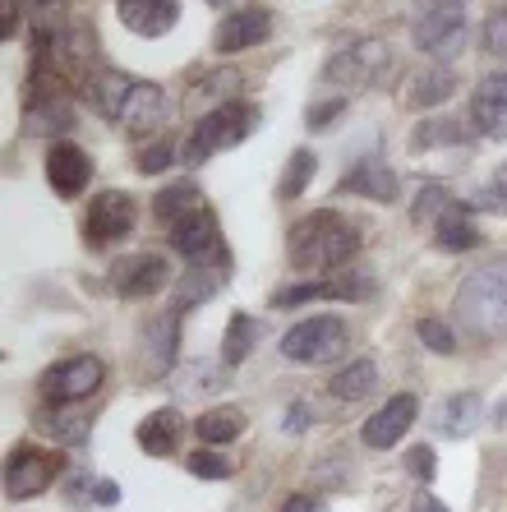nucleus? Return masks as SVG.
<instances>
[{
  "instance_id": "obj_43",
  "label": "nucleus",
  "mask_w": 507,
  "mask_h": 512,
  "mask_svg": "<svg viewBox=\"0 0 507 512\" xmlns=\"http://www.w3.org/2000/svg\"><path fill=\"white\" fill-rule=\"evenodd\" d=\"M19 37V0H0V42Z\"/></svg>"
},
{
  "instance_id": "obj_5",
  "label": "nucleus",
  "mask_w": 507,
  "mask_h": 512,
  "mask_svg": "<svg viewBox=\"0 0 507 512\" xmlns=\"http://www.w3.org/2000/svg\"><path fill=\"white\" fill-rule=\"evenodd\" d=\"M346 346H351V328L337 314H314L282 333V356L295 365H332L346 356Z\"/></svg>"
},
{
  "instance_id": "obj_49",
  "label": "nucleus",
  "mask_w": 507,
  "mask_h": 512,
  "mask_svg": "<svg viewBox=\"0 0 507 512\" xmlns=\"http://www.w3.org/2000/svg\"><path fill=\"white\" fill-rule=\"evenodd\" d=\"M494 185H498V190H503V194H507V162H503V167H498V171H494Z\"/></svg>"
},
{
  "instance_id": "obj_14",
  "label": "nucleus",
  "mask_w": 507,
  "mask_h": 512,
  "mask_svg": "<svg viewBox=\"0 0 507 512\" xmlns=\"http://www.w3.org/2000/svg\"><path fill=\"white\" fill-rule=\"evenodd\" d=\"M268 37H272V14L263 10V5H240V10H231L222 24H217L213 51L217 56H236V51L263 47Z\"/></svg>"
},
{
  "instance_id": "obj_31",
  "label": "nucleus",
  "mask_w": 507,
  "mask_h": 512,
  "mask_svg": "<svg viewBox=\"0 0 507 512\" xmlns=\"http://www.w3.org/2000/svg\"><path fill=\"white\" fill-rule=\"evenodd\" d=\"M328 388H332V397H342V402H365V397L378 388V365H374V356L346 360L342 370L332 374Z\"/></svg>"
},
{
  "instance_id": "obj_1",
  "label": "nucleus",
  "mask_w": 507,
  "mask_h": 512,
  "mask_svg": "<svg viewBox=\"0 0 507 512\" xmlns=\"http://www.w3.org/2000/svg\"><path fill=\"white\" fill-rule=\"evenodd\" d=\"M360 245H365L360 227H355L351 217L332 213V208L300 217L286 231V259H291L295 273H305V277H319V273L332 277V273H342V268H351Z\"/></svg>"
},
{
  "instance_id": "obj_9",
  "label": "nucleus",
  "mask_w": 507,
  "mask_h": 512,
  "mask_svg": "<svg viewBox=\"0 0 507 512\" xmlns=\"http://www.w3.org/2000/svg\"><path fill=\"white\" fill-rule=\"evenodd\" d=\"M415 47L434 60H452L466 51V37H471V19H466V5H434L411 24Z\"/></svg>"
},
{
  "instance_id": "obj_10",
  "label": "nucleus",
  "mask_w": 507,
  "mask_h": 512,
  "mask_svg": "<svg viewBox=\"0 0 507 512\" xmlns=\"http://www.w3.org/2000/svg\"><path fill=\"white\" fill-rule=\"evenodd\" d=\"M102 383H107V360L70 356L37 379V393H42V402H83V397H93Z\"/></svg>"
},
{
  "instance_id": "obj_45",
  "label": "nucleus",
  "mask_w": 507,
  "mask_h": 512,
  "mask_svg": "<svg viewBox=\"0 0 507 512\" xmlns=\"http://www.w3.org/2000/svg\"><path fill=\"white\" fill-rule=\"evenodd\" d=\"M282 512H328V503H323L319 494H291V499L282 503Z\"/></svg>"
},
{
  "instance_id": "obj_44",
  "label": "nucleus",
  "mask_w": 507,
  "mask_h": 512,
  "mask_svg": "<svg viewBox=\"0 0 507 512\" xmlns=\"http://www.w3.org/2000/svg\"><path fill=\"white\" fill-rule=\"evenodd\" d=\"M93 503H97V508H116V503H120V485H116V480L97 476V485H93Z\"/></svg>"
},
{
  "instance_id": "obj_12",
  "label": "nucleus",
  "mask_w": 507,
  "mask_h": 512,
  "mask_svg": "<svg viewBox=\"0 0 507 512\" xmlns=\"http://www.w3.org/2000/svg\"><path fill=\"white\" fill-rule=\"evenodd\" d=\"M111 291L120 300H143V296H157L166 282H171V263L153 250H139V254H120L111 263Z\"/></svg>"
},
{
  "instance_id": "obj_32",
  "label": "nucleus",
  "mask_w": 507,
  "mask_h": 512,
  "mask_svg": "<svg viewBox=\"0 0 507 512\" xmlns=\"http://www.w3.org/2000/svg\"><path fill=\"white\" fill-rule=\"evenodd\" d=\"M254 346H259V319L236 310L226 319V333H222V365H245Z\"/></svg>"
},
{
  "instance_id": "obj_40",
  "label": "nucleus",
  "mask_w": 507,
  "mask_h": 512,
  "mask_svg": "<svg viewBox=\"0 0 507 512\" xmlns=\"http://www.w3.org/2000/svg\"><path fill=\"white\" fill-rule=\"evenodd\" d=\"M342 111H346V97H328V102H314V107L305 111V125L314 134L319 130H332L337 120H342Z\"/></svg>"
},
{
  "instance_id": "obj_27",
  "label": "nucleus",
  "mask_w": 507,
  "mask_h": 512,
  "mask_svg": "<svg viewBox=\"0 0 507 512\" xmlns=\"http://www.w3.org/2000/svg\"><path fill=\"white\" fill-rule=\"evenodd\" d=\"M480 240H484L480 227L471 222V208H466L461 199L434 222V245H438V250H448V254H466V250H475Z\"/></svg>"
},
{
  "instance_id": "obj_20",
  "label": "nucleus",
  "mask_w": 507,
  "mask_h": 512,
  "mask_svg": "<svg viewBox=\"0 0 507 512\" xmlns=\"http://www.w3.org/2000/svg\"><path fill=\"white\" fill-rule=\"evenodd\" d=\"M471 120L484 139H507V70L480 79V88L471 93Z\"/></svg>"
},
{
  "instance_id": "obj_26",
  "label": "nucleus",
  "mask_w": 507,
  "mask_h": 512,
  "mask_svg": "<svg viewBox=\"0 0 507 512\" xmlns=\"http://www.w3.org/2000/svg\"><path fill=\"white\" fill-rule=\"evenodd\" d=\"M203 208H208V203H203V190L194 185V180H171V185H162L157 199H153V213L166 231L176 227V222H185V217L203 213Z\"/></svg>"
},
{
  "instance_id": "obj_21",
  "label": "nucleus",
  "mask_w": 507,
  "mask_h": 512,
  "mask_svg": "<svg viewBox=\"0 0 507 512\" xmlns=\"http://www.w3.org/2000/svg\"><path fill=\"white\" fill-rule=\"evenodd\" d=\"M180 314L166 310V314H153L143 323V370H148V383L166 379V370L176 365V346H180Z\"/></svg>"
},
{
  "instance_id": "obj_11",
  "label": "nucleus",
  "mask_w": 507,
  "mask_h": 512,
  "mask_svg": "<svg viewBox=\"0 0 507 512\" xmlns=\"http://www.w3.org/2000/svg\"><path fill=\"white\" fill-rule=\"evenodd\" d=\"M171 236V250L189 263H231V250H226V236H222V222H217L213 208L185 217L176 227L166 231Z\"/></svg>"
},
{
  "instance_id": "obj_41",
  "label": "nucleus",
  "mask_w": 507,
  "mask_h": 512,
  "mask_svg": "<svg viewBox=\"0 0 507 512\" xmlns=\"http://www.w3.org/2000/svg\"><path fill=\"white\" fill-rule=\"evenodd\" d=\"M406 471H411L420 485H429V480L438 476V453L429 448V443H415L411 453H406Z\"/></svg>"
},
{
  "instance_id": "obj_30",
  "label": "nucleus",
  "mask_w": 507,
  "mask_h": 512,
  "mask_svg": "<svg viewBox=\"0 0 507 512\" xmlns=\"http://www.w3.org/2000/svg\"><path fill=\"white\" fill-rule=\"evenodd\" d=\"M194 434L199 443L208 448H226V443H236L245 434V411L240 406H208L199 420H194Z\"/></svg>"
},
{
  "instance_id": "obj_13",
  "label": "nucleus",
  "mask_w": 507,
  "mask_h": 512,
  "mask_svg": "<svg viewBox=\"0 0 507 512\" xmlns=\"http://www.w3.org/2000/svg\"><path fill=\"white\" fill-rule=\"evenodd\" d=\"M47 185L56 199H79L93 185V157L83 153L79 143L56 139L47 148Z\"/></svg>"
},
{
  "instance_id": "obj_46",
  "label": "nucleus",
  "mask_w": 507,
  "mask_h": 512,
  "mask_svg": "<svg viewBox=\"0 0 507 512\" xmlns=\"http://www.w3.org/2000/svg\"><path fill=\"white\" fill-rule=\"evenodd\" d=\"M305 425H309V402H291V411H286L282 429H286V434H300Z\"/></svg>"
},
{
  "instance_id": "obj_48",
  "label": "nucleus",
  "mask_w": 507,
  "mask_h": 512,
  "mask_svg": "<svg viewBox=\"0 0 507 512\" xmlns=\"http://www.w3.org/2000/svg\"><path fill=\"white\" fill-rule=\"evenodd\" d=\"M489 416H494V425H507V397L494 406V411H489Z\"/></svg>"
},
{
  "instance_id": "obj_4",
  "label": "nucleus",
  "mask_w": 507,
  "mask_h": 512,
  "mask_svg": "<svg viewBox=\"0 0 507 512\" xmlns=\"http://www.w3.org/2000/svg\"><path fill=\"white\" fill-rule=\"evenodd\" d=\"M254 130H259V107H254V102H240L236 97V102H226V107H217V111H203L199 125L189 130L185 148H180V162H185V167H199V162H208L213 153L240 148Z\"/></svg>"
},
{
  "instance_id": "obj_25",
  "label": "nucleus",
  "mask_w": 507,
  "mask_h": 512,
  "mask_svg": "<svg viewBox=\"0 0 507 512\" xmlns=\"http://www.w3.org/2000/svg\"><path fill=\"white\" fill-rule=\"evenodd\" d=\"M452 93H457V74H452L448 65H438V70L411 74V84H406L401 102H406V111H420V116H429V111H438Z\"/></svg>"
},
{
  "instance_id": "obj_18",
  "label": "nucleus",
  "mask_w": 507,
  "mask_h": 512,
  "mask_svg": "<svg viewBox=\"0 0 507 512\" xmlns=\"http://www.w3.org/2000/svg\"><path fill=\"white\" fill-rule=\"evenodd\" d=\"M226 277H231V263H189V273L176 277V286H171V310L189 314L208 305V300H217Z\"/></svg>"
},
{
  "instance_id": "obj_38",
  "label": "nucleus",
  "mask_w": 507,
  "mask_h": 512,
  "mask_svg": "<svg viewBox=\"0 0 507 512\" xmlns=\"http://www.w3.org/2000/svg\"><path fill=\"white\" fill-rule=\"evenodd\" d=\"M171 162H180V148L171 139H157V143H148V148L139 153V171H143V176H162Z\"/></svg>"
},
{
  "instance_id": "obj_29",
  "label": "nucleus",
  "mask_w": 507,
  "mask_h": 512,
  "mask_svg": "<svg viewBox=\"0 0 507 512\" xmlns=\"http://www.w3.org/2000/svg\"><path fill=\"white\" fill-rule=\"evenodd\" d=\"M240 93H245V74L231 70V65H222V70H208L199 84L189 88V107L208 102V111H217V107H226V102H236Z\"/></svg>"
},
{
  "instance_id": "obj_28",
  "label": "nucleus",
  "mask_w": 507,
  "mask_h": 512,
  "mask_svg": "<svg viewBox=\"0 0 507 512\" xmlns=\"http://www.w3.org/2000/svg\"><path fill=\"white\" fill-rule=\"evenodd\" d=\"M484 420V397L480 393H452L448 402L434 411V425L443 429V434H452V439H466V434H475Z\"/></svg>"
},
{
  "instance_id": "obj_23",
  "label": "nucleus",
  "mask_w": 507,
  "mask_h": 512,
  "mask_svg": "<svg viewBox=\"0 0 507 512\" xmlns=\"http://www.w3.org/2000/svg\"><path fill=\"white\" fill-rule=\"evenodd\" d=\"M116 14L134 37H166L180 24V0H116Z\"/></svg>"
},
{
  "instance_id": "obj_36",
  "label": "nucleus",
  "mask_w": 507,
  "mask_h": 512,
  "mask_svg": "<svg viewBox=\"0 0 507 512\" xmlns=\"http://www.w3.org/2000/svg\"><path fill=\"white\" fill-rule=\"evenodd\" d=\"M185 466H189V476H199V480H231L236 476V462H231L222 448H208V443H203L199 453H189Z\"/></svg>"
},
{
  "instance_id": "obj_6",
  "label": "nucleus",
  "mask_w": 507,
  "mask_h": 512,
  "mask_svg": "<svg viewBox=\"0 0 507 512\" xmlns=\"http://www.w3.org/2000/svg\"><path fill=\"white\" fill-rule=\"evenodd\" d=\"M392 65V47L383 37H360L351 47L332 51L323 65V84L332 88H374L378 74H388Z\"/></svg>"
},
{
  "instance_id": "obj_16",
  "label": "nucleus",
  "mask_w": 507,
  "mask_h": 512,
  "mask_svg": "<svg viewBox=\"0 0 507 512\" xmlns=\"http://www.w3.org/2000/svg\"><path fill=\"white\" fill-rule=\"evenodd\" d=\"M415 416H420V402H415L411 393H397L388 406H378L374 416L365 420L360 443H365V448H374V453H383V448H392V443H401L406 434H411Z\"/></svg>"
},
{
  "instance_id": "obj_39",
  "label": "nucleus",
  "mask_w": 507,
  "mask_h": 512,
  "mask_svg": "<svg viewBox=\"0 0 507 512\" xmlns=\"http://www.w3.org/2000/svg\"><path fill=\"white\" fill-rule=\"evenodd\" d=\"M480 47L489 51V56H507V5H498L489 19H484L480 28Z\"/></svg>"
},
{
  "instance_id": "obj_33",
  "label": "nucleus",
  "mask_w": 507,
  "mask_h": 512,
  "mask_svg": "<svg viewBox=\"0 0 507 512\" xmlns=\"http://www.w3.org/2000/svg\"><path fill=\"white\" fill-rule=\"evenodd\" d=\"M314 171H319V157H314V148H295L291 157H286V171L282 180H277V199H300V194L309 190V180H314Z\"/></svg>"
},
{
  "instance_id": "obj_8",
  "label": "nucleus",
  "mask_w": 507,
  "mask_h": 512,
  "mask_svg": "<svg viewBox=\"0 0 507 512\" xmlns=\"http://www.w3.org/2000/svg\"><path fill=\"white\" fill-rule=\"evenodd\" d=\"M134 222H139L134 194L102 190L93 203H88V213H83V240H88V250H111V245L134 236Z\"/></svg>"
},
{
  "instance_id": "obj_17",
  "label": "nucleus",
  "mask_w": 507,
  "mask_h": 512,
  "mask_svg": "<svg viewBox=\"0 0 507 512\" xmlns=\"http://www.w3.org/2000/svg\"><path fill=\"white\" fill-rule=\"evenodd\" d=\"M33 429L47 434L51 443H70V448H83L88 434H93V411L79 402H42L33 411Z\"/></svg>"
},
{
  "instance_id": "obj_51",
  "label": "nucleus",
  "mask_w": 507,
  "mask_h": 512,
  "mask_svg": "<svg viewBox=\"0 0 507 512\" xmlns=\"http://www.w3.org/2000/svg\"><path fill=\"white\" fill-rule=\"evenodd\" d=\"M37 5H56V0H37Z\"/></svg>"
},
{
  "instance_id": "obj_19",
  "label": "nucleus",
  "mask_w": 507,
  "mask_h": 512,
  "mask_svg": "<svg viewBox=\"0 0 507 512\" xmlns=\"http://www.w3.org/2000/svg\"><path fill=\"white\" fill-rule=\"evenodd\" d=\"M475 134L480 130H475L471 111H466V116H434V111H429L411 130V153L425 157V153H434V148H471Z\"/></svg>"
},
{
  "instance_id": "obj_50",
  "label": "nucleus",
  "mask_w": 507,
  "mask_h": 512,
  "mask_svg": "<svg viewBox=\"0 0 507 512\" xmlns=\"http://www.w3.org/2000/svg\"><path fill=\"white\" fill-rule=\"evenodd\" d=\"M208 5H231V0H208Z\"/></svg>"
},
{
  "instance_id": "obj_35",
  "label": "nucleus",
  "mask_w": 507,
  "mask_h": 512,
  "mask_svg": "<svg viewBox=\"0 0 507 512\" xmlns=\"http://www.w3.org/2000/svg\"><path fill=\"white\" fill-rule=\"evenodd\" d=\"M378 277L369 268H342L328 277V300H374Z\"/></svg>"
},
{
  "instance_id": "obj_47",
  "label": "nucleus",
  "mask_w": 507,
  "mask_h": 512,
  "mask_svg": "<svg viewBox=\"0 0 507 512\" xmlns=\"http://www.w3.org/2000/svg\"><path fill=\"white\" fill-rule=\"evenodd\" d=\"M411 512H448V503H438L434 494H429V485H425V489H420V494L411 499Z\"/></svg>"
},
{
  "instance_id": "obj_34",
  "label": "nucleus",
  "mask_w": 507,
  "mask_h": 512,
  "mask_svg": "<svg viewBox=\"0 0 507 512\" xmlns=\"http://www.w3.org/2000/svg\"><path fill=\"white\" fill-rule=\"evenodd\" d=\"M452 203H457V199H452V190L443 185V180H425V185H420V194H415V203H411V222H415V227H434Z\"/></svg>"
},
{
  "instance_id": "obj_37",
  "label": "nucleus",
  "mask_w": 507,
  "mask_h": 512,
  "mask_svg": "<svg viewBox=\"0 0 507 512\" xmlns=\"http://www.w3.org/2000/svg\"><path fill=\"white\" fill-rule=\"evenodd\" d=\"M415 337H420V346H425V351H434V356H457V333H452L448 319L425 314V319L415 323Z\"/></svg>"
},
{
  "instance_id": "obj_15",
  "label": "nucleus",
  "mask_w": 507,
  "mask_h": 512,
  "mask_svg": "<svg viewBox=\"0 0 507 512\" xmlns=\"http://www.w3.org/2000/svg\"><path fill=\"white\" fill-rule=\"evenodd\" d=\"M162 120H166V88L148 84V79H134L116 111V125L130 134V139H143V134H153Z\"/></svg>"
},
{
  "instance_id": "obj_22",
  "label": "nucleus",
  "mask_w": 507,
  "mask_h": 512,
  "mask_svg": "<svg viewBox=\"0 0 507 512\" xmlns=\"http://www.w3.org/2000/svg\"><path fill=\"white\" fill-rule=\"evenodd\" d=\"M337 190L360 194V199H369V203H397L401 199V180L383 157H365V162H355V167L346 171Z\"/></svg>"
},
{
  "instance_id": "obj_3",
  "label": "nucleus",
  "mask_w": 507,
  "mask_h": 512,
  "mask_svg": "<svg viewBox=\"0 0 507 512\" xmlns=\"http://www.w3.org/2000/svg\"><path fill=\"white\" fill-rule=\"evenodd\" d=\"M452 314H457L461 333L480 337V342L507 337V254L466 273V282L457 286V300H452Z\"/></svg>"
},
{
  "instance_id": "obj_42",
  "label": "nucleus",
  "mask_w": 507,
  "mask_h": 512,
  "mask_svg": "<svg viewBox=\"0 0 507 512\" xmlns=\"http://www.w3.org/2000/svg\"><path fill=\"white\" fill-rule=\"evenodd\" d=\"M461 203H466V208H484V213H503V208H507V194L498 190V185H484V190H471Z\"/></svg>"
},
{
  "instance_id": "obj_2",
  "label": "nucleus",
  "mask_w": 507,
  "mask_h": 512,
  "mask_svg": "<svg viewBox=\"0 0 507 512\" xmlns=\"http://www.w3.org/2000/svg\"><path fill=\"white\" fill-rule=\"evenodd\" d=\"M79 125V111H74L70 84L60 79V60L51 37H37L33 42V70H28V88H24V134H47L60 139L65 130Z\"/></svg>"
},
{
  "instance_id": "obj_7",
  "label": "nucleus",
  "mask_w": 507,
  "mask_h": 512,
  "mask_svg": "<svg viewBox=\"0 0 507 512\" xmlns=\"http://www.w3.org/2000/svg\"><path fill=\"white\" fill-rule=\"evenodd\" d=\"M60 476H65V453H60V448L24 443V448H14L10 462H5V494H10V499H42Z\"/></svg>"
},
{
  "instance_id": "obj_24",
  "label": "nucleus",
  "mask_w": 507,
  "mask_h": 512,
  "mask_svg": "<svg viewBox=\"0 0 507 512\" xmlns=\"http://www.w3.org/2000/svg\"><path fill=\"white\" fill-rule=\"evenodd\" d=\"M180 434H185V416L176 406H157L153 416H143L139 429H134V443H139L148 457H171L176 453Z\"/></svg>"
}]
</instances>
